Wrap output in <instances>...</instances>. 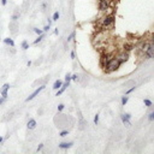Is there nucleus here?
<instances>
[{
    "instance_id": "obj_2",
    "label": "nucleus",
    "mask_w": 154,
    "mask_h": 154,
    "mask_svg": "<svg viewBox=\"0 0 154 154\" xmlns=\"http://www.w3.org/2000/svg\"><path fill=\"white\" fill-rule=\"evenodd\" d=\"M114 20H116V18H114L113 14H108V16L103 17V18L101 19V28L105 29V28H107V26L113 25V24H114Z\"/></svg>"
},
{
    "instance_id": "obj_35",
    "label": "nucleus",
    "mask_w": 154,
    "mask_h": 154,
    "mask_svg": "<svg viewBox=\"0 0 154 154\" xmlns=\"http://www.w3.org/2000/svg\"><path fill=\"white\" fill-rule=\"evenodd\" d=\"M47 20H48V24H49V25H51V23H52V18H48V19H47Z\"/></svg>"
},
{
    "instance_id": "obj_10",
    "label": "nucleus",
    "mask_w": 154,
    "mask_h": 154,
    "mask_svg": "<svg viewBox=\"0 0 154 154\" xmlns=\"http://www.w3.org/2000/svg\"><path fill=\"white\" fill-rule=\"evenodd\" d=\"M72 144H73V142H61V143H59V148L60 149H69L72 147Z\"/></svg>"
},
{
    "instance_id": "obj_7",
    "label": "nucleus",
    "mask_w": 154,
    "mask_h": 154,
    "mask_svg": "<svg viewBox=\"0 0 154 154\" xmlns=\"http://www.w3.org/2000/svg\"><path fill=\"white\" fill-rule=\"evenodd\" d=\"M108 0H103V1H99V10L100 11H106L108 10Z\"/></svg>"
},
{
    "instance_id": "obj_20",
    "label": "nucleus",
    "mask_w": 154,
    "mask_h": 154,
    "mask_svg": "<svg viewBox=\"0 0 154 154\" xmlns=\"http://www.w3.org/2000/svg\"><path fill=\"white\" fill-rule=\"evenodd\" d=\"M58 18H59V12H54L53 17H52V20H58Z\"/></svg>"
},
{
    "instance_id": "obj_32",
    "label": "nucleus",
    "mask_w": 154,
    "mask_h": 154,
    "mask_svg": "<svg viewBox=\"0 0 154 154\" xmlns=\"http://www.w3.org/2000/svg\"><path fill=\"white\" fill-rule=\"evenodd\" d=\"M70 57H71V59H75V52H73V51L71 52V54H70Z\"/></svg>"
},
{
    "instance_id": "obj_36",
    "label": "nucleus",
    "mask_w": 154,
    "mask_h": 154,
    "mask_svg": "<svg viewBox=\"0 0 154 154\" xmlns=\"http://www.w3.org/2000/svg\"><path fill=\"white\" fill-rule=\"evenodd\" d=\"M152 43L154 45V36H153V38H152Z\"/></svg>"
},
{
    "instance_id": "obj_3",
    "label": "nucleus",
    "mask_w": 154,
    "mask_h": 154,
    "mask_svg": "<svg viewBox=\"0 0 154 154\" xmlns=\"http://www.w3.org/2000/svg\"><path fill=\"white\" fill-rule=\"evenodd\" d=\"M144 54L147 58H153L154 57V45L150 42L148 45H146V48H143Z\"/></svg>"
},
{
    "instance_id": "obj_16",
    "label": "nucleus",
    "mask_w": 154,
    "mask_h": 154,
    "mask_svg": "<svg viewBox=\"0 0 154 154\" xmlns=\"http://www.w3.org/2000/svg\"><path fill=\"white\" fill-rule=\"evenodd\" d=\"M22 48H23L24 51H26V49L29 48V43H28V42H26L25 40H24V41L22 42Z\"/></svg>"
},
{
    "instance_id": "obj_17",
    "label": "nucleus",
    "mask_w": 154,
    "mask_h": 154,
    "mask_svg": "<svg viewBox=\"0 0 154 154\" xmlns=\"http://www.w3.org/2000/svg\"><path fill=\"white\" fill-rule=\"evenodd\" d=\"M143 102H144V105H146L147 107H150V106L153 105V102H152L149 99H144V100H143Z\"/></svg>"
},
{
    "instance_id": "obj_30",
    "label": "nucleus",
    "mask_w": 154,
    "mask_h": 154,
    "mask_svg": "<svg viewBox=\"0 0 154 154\" xmlns=\"http://www.w3.org/2000/svg\"><path fill=\"white\" fill-rule=\"evenodd\" d=\"M5 100H6V99H5V97H2V96H1V97H0V105H2V103H4V102H5Z\"/></svg>"
},
{
    "instance_id": "obj_31",
    "label": "nucleus",
    "mask_w": 154,
    "mask_h": 154,
    "mask_svg": "<svg viewBox=\"0 0 154 154\" xmlns=\"http://www.w3.org/2000/svg\"><path fill=\"white\" fill-rule=\"evenodd\" d=\"M17 18H18V14H13V16H12V19H13V20H17Z\"/></svg>"
},
{
    "instance_id": "obj_15",
    "label": "nucleus",
    "mask_w": 154,
    "mask_h": 154,
    "mask_svg": "<svg viewBox=\"0 0 154 154\" xmlns=\"http://www.w3.org/2000/svg\"><path fill=\"white\" fill-rule=\"evenodd\" d=\"M43 38H45V34H41V35H38V37L34 41V43H35V45H37V43H38V42H41Z\"/></svg>"
},
{
    "instance_id": "obj_4",
    "label": "nucleus",
    "mask_w": 154,
    "mask_h": 154,
    "mask_svg": "<svg viewBox=\"0 0 154 154\" xmlns=\"http://www.w3.org/2000/svg\"><path fill=\"white\" fill-rule=\"evenodd\" d=\"M45 88H46V85H45V84L40 85V87L36 89V90H34V91H32V93H31V94H30V95H29V96L25 99V101H30V100H32V99H34L36 95H38V94H40V93H41V91H42Z\"/></svg>"
},
{
    "instance_id": "obj_1",
    "label": "nucleus",
    "mask_w": 154,
    "mask_h": 154,
    "mask_svg": "<svg viewBox=\"0 0 154 154\" xmlns=\"http://www.w3.org/2000/svg\"><path fill=\"white\" fill-rule=\"evenodd\" d=\"M120 65H122V63L118 60L117 57L111 58V59H108V60L105 63V67H106V70H107L108 72H112V71L118 70V67H119Z\"/></svg>"
},
{
    "instance_id": "obj_38",
    "label": "nucleus",
    "mask_w": 154,
    "mask_h": 154,
    "mask_svg": "<svg viewBox=\"0 0 154 154\" xmlns=\"http://www.w3.org/2000/svg\"><path fill=\"white\" fill-rule=\"evenodd\" d=\"M99 1H103V0H99Z\"/></svg>"
},
{
    "instance_id": "obj_23",
    "label": "nucleus",
    "mask_w": 154,
    "mask_h": 154,
    "mask_svg": "<svg viewBox=\"0 0 154 154\" xmlns=\"http://www.w3.org/2000/svg\"><path fill=\"white\" fill-rule=\"evenodd\" d=\"M148 119H149L150 122H152V120H154V111L149 113V116H148Z\"/></svg>"
},
{
    "instance_id": "obj_13",
    "label": "nucleus",
    "mask_w": 154,
    "mask_h": 154,
    "mask_svg": "<svg viewBox=\"0 0 154 154\" xmlns=\"http://www.w3.org/2000/svg\"><path fill=\"white\" fill-rule=\"evenodd\" d=\"M63 85V82L60 81V79H57L55 82H54V84H53V89H55V90H58L60 87Z\"/></svg>"
},
{
    "instance_id": "obj_5",
    "label": "nucleus",
    "mask_w": 154,
    "mask_h": 154,
    "mask_svg": "<svg viewBox=\"0 0 154 154\" xmlns=\"http://www.w3.org/2000/svg\"><path fill=\"white\" fill-rule=\"evenodd\" d=\"M120 119H122V122H123L124 125H126V126H130L131 125V123H130L131 114L130 113H123V114H120Z\"/></svg>"
},
{
    "instance_id": "obj_39",
    "label": "nucleus",
    "mask_w": 154,
    "mask_h": 154,
    "mask_svg": "<svg viewBox=\"0 0 154 154\" xmlns=\"http://www.w3.org/2000/svg\"><path fill=\"white\" fill-rule=\"evenodd\" d=\"M153 59H154V57H153Z\"/></svg>"
},
{
    "instance_id": "obj_11",
    "label": "nucleus",
    "mask_w": 154,
    "mask_h": 154,
    "mask_svg": "<svg viewBox=\"0 0 154 154\" xmlns=\"http://www.w3.org/2000/svg\"><path fill=\"white\" fill-rule=\"evenodd\" d=\"M36 120L35 119H30L29 122H28V124H26V126H28V129L29 130H32V129H35L36 128Z\"/></svg>"
},
{
    "instance_id": "obj_29",
    "label": "nucleus",
    "mask_w": 154,
    "mask_h": 154,
    "mask_svg": "<svg viewBox=\"0 0 154 154\" xmlns=\"http://www.w3.org/2000/svg\"><path fill=\"white\" fill-rule=\"evenodd\" d=\"M42 148H43V144L41 143V144H38V147H37V149H36V150H37V152H40V150H41Z\"/></svg>"
},
{
    "instance_id": "obj_18",
    "label": "nucleus",
    "mask_w": 154,
    "mask_h": 154,
    "mask_svg": "<svg viewBox=\"0 0 154 154\" xmlns=\"http://www.w3.org/2000/svg\"><path fill=\"white\" fill-rule=\"evenodd\" d=\"M34 32H36L37 35H41V34H43V30L38 29V28H34Z\"/></svg>"
},
{
    "instance_id": "obj_37",
    "label": "nucleus",
    "mask_w": 154,
    "mask_h": 154,
    "mask_svg": "<svg viewBox=\"0 0 154 154\" xmlns=\"http://www.w3.org/2000/svg\"><path fill=\"white\" fill-rule=\"evenodd\" d=\"M1 142H2V137L0 136V143H1Z\"/></svg>"
},
{
    "instance_id": "obj_9",
    "label": "nucleus",
    "mask_w": 154,
    "mask_h": 154,
    "mask_svg": "<svg viewBox=\"0 0 154 154\" xmlns=\"http://www.w3.org/2000/svg\"><path fill=\"white\" fill-rule=\"evenodd\" d=\"M69 84H70L69 82H65V83H63V85H61V87H60V88L58 89V91H57L55 96H59V95H61V94H63V93H64V91L66 90V88L69 87Z\"/></svg>"
},
{
    "instance_id": "obj_27",
    "label": "nucleus",
    "mask_w": 154,
    "mask_h": 154,
    "mask_svg": "<svg viewBox=\"0 0 154 154\" xmlns=\"http://www.w3.org/2000/svg\"><path fill=\"white\" fill-rule=\"evenodd\" d=\"M64 107H65V106H64V105H63V103H60V105H59V106H58V111H59V112H61V111H63V109H64Z\"/></svg>"
},
{
    "instance_id": "obj_12",
    "label": "nucleus",
    "mask_w": 154,
    "mask_h": 154,
    "mask_svg": "<svg viewBox=\"0 0 154 154\" xmlns=\"http://www.w3.org/2000/svg\"><path fill=\"white\" fill-rule=\"evenodd\" d=\"M4 43H6V45H8V46H11V47H14V41H13L12 38H10V37L4 38Z\"/></svg>"
},
{
    "instance_id": "obj_26",
    "label": "nucleus",
    "mask_w": 154,
    "mask_h": 154,
    "mask_svg": "<svg viewBox=\"0 0 154 154\" xmlns=\"http://www.w3.org/2000/svg\"><path fill=\"white\" fill-rule=\"evenodd\" d=\"M49 28H51V25H49V24H48V25H46V26L42 29V30H43V32H47V31L49 30Z\"/></svg>"
},
{
    "instance_id": "obj_24",
    "label": "nucleus",
    "mask_w": 154,
    "mask_h": 154,
    "mask_svg": "<svg viewBox=\"0 0 154 154\" xmlns=\"http://www.w3.org/2000/svg\"><path fill=\"white\" fill-rule=\"evenodd\" d=\"M94 124H95V125L99 124V114H96V116L94 117Z\"/></svg>"
},
{
    "instance_id": "obj_25",
    "label": "nucleus",
    "mask_w": 154,
    "mask_h": 154,
    "mask_svg": "<svg viewBox=\"0 0 154 154\" xmlns=\"http://www.w3.org/2000/svg\"><path fill=\"white\" fill-rule=\"evenodd\" d=\"M136 89V87H132V88H130L129 90H126V93H125V95H128V94H130V93H132L134 90Z\"/></svg>"
},
{
    "instance_id": "obj_34",
    "label": "nucleus",
    "mask_w": 154,
    "mask_h": 154,
    "mask_svg": "<svg viewBox=\"0 0 154 154\" xmlns=\"http://www.w3.org/2000/svg\"><path fill=\"white\" fill-rule=\"evenodd\" d=\"M54 34H55V35H58V34H59V30H58V28L54 30Z\"/></svg>"
},
{
    "instance_id": "obj_22",
    "label": "nucleus",
    "mask_w": 154,
    "mask_h": 154,
    "mask_svg": "<svg viewBox=\"0 0 154 154\" xmlns=\"http://www.w3.org/2000/svg\"><path fill=\"white\" fill-rule=\"evenodd\" d=\"M70 81H71V75H70V73H66V76H65V82H69V83H70Z\"/></svg>"
},
{
    "instance_id": "obj_6",
    "label": "nucleus",
    "mask_w": 154,
    "mask_h": 154,
    "mask_svg": "<svg viewBox=\"0 0 154 154\" xmlns=\"http://www.w3.org/2000/svg\"><path fill=\"white\" fill-rule=\"evenodd\" d=\"M10 89V84L8 83H5L2 87H1V90H0V94H1V96L2 97H7V90Z\"/></svg>"
},
{
    "instance_id": "obj_33",
    "label": "nucleus",
    "mask_w": 154,
    "mask_h": 154,
    "mask_svg": "<svg viewBox=\"0 0 154 154\" xmlns=\"http://www.w3.org/2000/svg\"><path fill=\"white\" fill-rule=\"evenodd\" d=\"M1 4H2V5H6V4H7V0H1Z\"/></svg>"
},
{
    "instance_id": "obj_28",
    "label": "nucleus",
    "mask_w": 154,
    "mask_h": 154,
    "mask_svg": "<svg viewBox=\"0 0 154 154\" xmlns=\"http://www.w3.org/2000/svg\"><path fill=\"white\" fill-rule=\"evenodd\" d=\"M71 79H72V81H77V79H78V76H77V75H72V76H71Z\"/></svg>"
},
{
    "instance_id": "obj_8",
    "label": "nucleus",
    "mask_w": 154,
    "mask_h": 154,
    "mask_svg": "<svg viewBox=\"0 0 154 154\" xmlns=\"http://www.w3.org/2000/svg\"><path fill=\"white\" fill-rule=\"evenodd\" d=\"M128 57H129V54H128V53H126L125 51H124V52H122V53H120L119 55H117L118 60H119V61H120L122 64H123L124 61H126V60H128Z\"/></svg>"
},
{
    "instance_id": "obj_14",
    "label": "nucleus",
    "mask_w": 154,
    "mask_h": 154,
    "mask_svg": "<svg viewBox=\"0 0 154 154\" xmlns=\"http://www.w3.org/2000/svg\"><path fill=\"white\" fill-rule=\"evenodd\" d=\"M122 106H125L126 103H128V101H129V96H126V95H124V96H122Z\"/></svg>"
},
{
    "instance_id": "obj_19",
    "label": "nucleus",
    "mask_w": 154,
    "mask_h": 154,
    "mask_svg": "<svg viewBox=\"0 0 154 154\" xmlns=\"http://www.w3.org/2000/svg\"><path fill=\"white\" fill-rule=\"evenodd\" d=\"M75 34H76V32H75V31H72V32L69 35V37H67V42H70V41H72V40H73V37H75Z\"/></svg>"
},
{
    "instance_id": "obj_21",
    "label": "nucleus",
    "mask_w": 154,
    "mask_h": 154,
    "mask_svg": "<svg viewBox=\"0 0 154 154\" xmlns=\"http://www.w3.org/2000/svg\"><path fill=\"white\" fill-rule=\"evenodd\" d=\"M67 135H69V131H67V130H63V131L60 132V136H61V137H65V136H67Z\"/></svg>"
}]
</instances>
